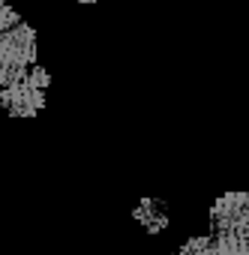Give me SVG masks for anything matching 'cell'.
Masks as SVG:
<instances>
[{
  "label": "cell",
  "instance_id": "cell-3",
  "mask_svg": "<svg viewBox=\"0 0 249 255\" xmlns=\"http://www.w3.org/2000/svg\"><path fill=\"white\" fill-rule=\"evenodd\" d=\"M174 255H249V234L213 231L207 237H189Z\"/></svg>",
  "mask_w": 249,
  "mask_h": 255
},
{
  "label": "cell",
  "instance_id": "cell-2",
  "mask_svg": "<svg viewBox=\"0 0 249 255\" xmlns=\"http://www.w3.org/2000/svg\"><path fill=\"white\" fill-rule=\"evenodd\" d=\"M51 87V75L42 66H30L18 81L0 87V108L9 117H36L45 105V90Z\"/></svg>",
  "mask_w": 249,
  "mask_h": 255
},
{
  "label": "cell",
  "instance_id": "cell-1",
  "mask_svg": "<svg viewBox=\"0 0 249 255\" xmlns=\"http://www.w3.org/2000/svg\"><path fill=\"white\" fill-rule=\"evenodd\" d=\"M36 54H39L36 30L27 21H18L0 33V87L18 81L36 63Z\"/></svg>",
  "mask_w": 249,
  "mask_h": 255
},
{
  "label": "cell",
  "instance_id": "cell-5",
  "mask_svg": "<svg viewBox=\"0 0 249 255\" xmlns=\"http://www.w3.org/2000/svg\"><path fill=\"white\" fill-rule=\"evenodd\" d=\"M21 21V15L6 3V0H0V33H3V30H9L12 24H18Z\"/></svg>",
  "mask_w": 249,
  "mask_h": 255
},
{
  "label": "cell",
  "instance_id": "cell-4",
  "mask_svg": "<svg viewBox=\"0 0 249 255\" xmlns=\"http://www.w3.org/2000/svg\"><path fill=\"white\" fill-rule=\"evenodd\" d=\"M132 216L147 228V234H159V231L168 228V204L159 201V198H144V201L132 210Z\"/></svg>",
  "mask_w": 249,
  "mask_h": 255
},
{
  "label": "cell",
  "instance_id": "cell-6",
  "mask_svg": "<svg viewBox=\"0 0 249 255\" xmlns=\"http://www.w3.org/2000/svg\"><path fill=\"white\" fill-rule=\"evenodd\" d=\"M78 3H96V0H78Z\"/></svg>",
  "mask_w": 249,
  "mask_h": 255
}]
</instances>
